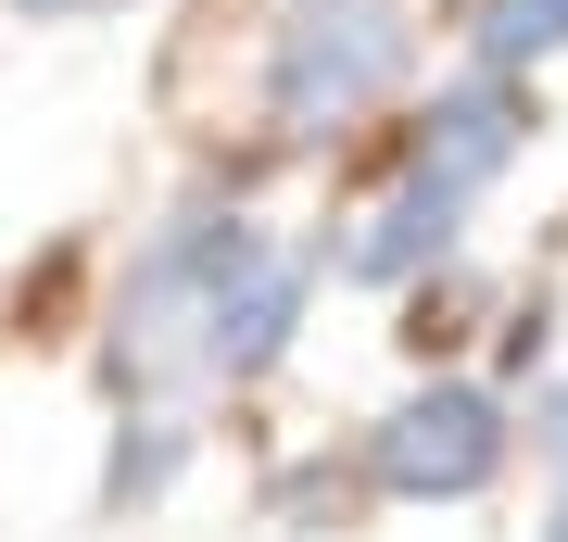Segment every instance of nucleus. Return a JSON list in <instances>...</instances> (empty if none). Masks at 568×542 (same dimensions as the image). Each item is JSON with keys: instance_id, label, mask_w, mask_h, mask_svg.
<instances>
[{"instance_id": "obj_1", "label": "nucleus", "mask_w": 568, "mask_h": 542, "mask_svg": "<svg viewBox=\"0 0 568 542\" xmlns=\"http://www.w3.org/2000/svg\"><path fill=\"white\" fill-rule=\"evenodd\" d=\"M506 164H518V89H506V76L443 89L429 126H417V152H405V177H392V202L342 241V265H354V278H417L429 253H455L467 202L506 177Z\"/></svg>"}, {"instance_id": "obj_2", "label": "nucleus", "mask_w": 568, "mask_h": 542, "mask_svg": "<svg viewBox=\"0 0 568 542\" xmlns=\"http://www.w3.org/2000/svg\"><path fill=\"white\" fill-rule=\"evenodd\" d=\"M417 63L405 0H291L278 51H265V114L278 140H342L366 101H392Z\"/></svg>"}, {"instance_id": "obj_3", "label": "nucleus", "mask_w": 568, "mask_h": 542, "mask_svg": "<svg viewBox=\"0 0 568 542\" xmlns=\"http://www.w3.org/2000/svg\"><path fill=\"white\" fill-rule=\"evenodd\" d=\"M493 467H506V403L467 391V379H429L417 403H392L366 429V480L405 492V504H467Z\"/></svg>"}, {"instance_id": "obj_4", "label": "nucleus", "mask_w": 568, "mask_h": 542, "mask_svg": "<svg viewBox=\"0 0 568 542\" xmlns=\"http://www.w3.org/2000/svg\"><path fill=\"white\" fill-rule=\"evenodd\" d=\"M304 278H316V265H304V253H278V241L253 227V241L227 253L215 303H203V341H190V366H203V379H265V366L291 354V316H304Z\"/></svg>"}, {"instance_id": "obj_5", "label": "nucleus", "mask_w": 568, "mask_h": 542, "mask_svg": "<svg viewBox=\"0 0 568 542\" xmlns=\"http://www.w3.org/2000/svg\"><path fill=\"white\" fill-rule=\"evenodd\" d=\"M568 51V0H480V63L506 76V63H544Z\"/></svg>"}, {"instance_id": "obj_6", "label": "nucleus", "mask_w": 568, "mask_h": 542, "mask_svg": "<svg viewBox=\"0 0 568 542\" xmlns=\"http://www.w3.org/2000/svg\"><path fill=\"white\" fill-rule=\"evenodd\" d=\"M530 454L556 467V504H568V379H556L544 403H530Z\"/></svg>"}, {"instance_id": "obj_7", "label": "nucleus", "mask_w": 568, "mask_h": 542, "mask_svg": "<svg viewBox=\"0 0 568 542\" xmlns=\"http://www.w3.org/2000/svg\"><path fill=\"white\" fill-rule=\"evenodd\" d=\"M13 13H39V25H77V13H114V0H13Z\"/></svg>"}]
</instances>
